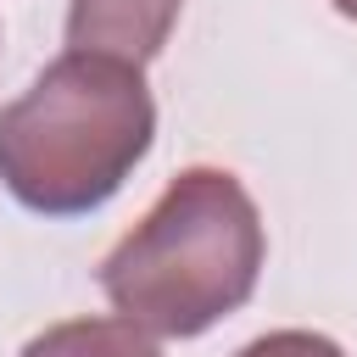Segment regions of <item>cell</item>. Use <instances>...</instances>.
<instances>
[{
    "mask_svg": "<svg viewBox=\"0 0 357 357\" xmlns=\"http://www.w3.org/2000/svg\"><path fill=\"white\" fill-rule=\"evenodd\" d=\"M22 357H162V351L128 318H67L33 335Z\"/></svg>",
    "mask_w": 357,
    "mask_h": 357,
    "instance_id": "cell-4",
    "label": "cell"
},
{
    "mask_svg": "<svg viewBox=\"0 0 357 357\" xmlns=\"http://www.w3.org/2000/svg\"><path fill=\"white\" fill-rule=\"evenodd\" d=\"M178 6L184 0H73L67 50H100V56L145 67L167 45V28L178 22Z\"/></svg>",
    "mask_w": 357,
    "mask_h": 357,
    "instance_id": "cell-3",
    "label": "cell"
},
{
    "mask_svg": "<svg viewBox=\"0 0 357 357\" xmlns=\"http://www.w3.org/2000/svg\"><path fill=\"white\" fill-rule=\"evenodd\" d=\"M329 6H335L340 17H351V22H357V0H329Z\"/></svg>",
    "mask_w": 357,
    "mask_h": 357,
    "instance_id": "cell-6",
    "label": "cell"
},
{
    "mask_svg": "<svg viewBox=\"0 0 357 357\" xmlns=\"http://www.w3.org/2000/svg\"><path fill=\"white\" fill-rule=\"evenodd\" d=\"M234 357H346V351L318 329H268V335L245 340Z\"/></svg>",
    "mask_w": 357,
    "mask_h": 357,
    "instance_id": "cell-5",
    "label": "cell"
},
{
    "mask_svg": "<svg viewBox=\"0 0 357 357\" xmlns=\"http://www.w3.org/2000/svg\"><path fill=\"white\" fill-rule=\"evenodd\" d=\"M156 139L145 67L67 50L0 112V184L45 218L106 206Z\"/></svg>",
    "mask_w": 357,
    "mask_h": 357,
    "instance_id": "cell-2",
    "label": "cell"
},
{
    "mask_svg": "<svg viewBox=\"0 0 357 357\" xmlns=\"http://www.w3.org/2000/svg\"><path fill=\"white\" fill-rule=\"evenodd\" d=\"M268 257L262 212L229 167H184L100 262V290L145 335L190 340L251 301Z\"/></svg>",
    "mask_w": 357,
    "mask_h": 357,
    "instance_id": "cell-1",
    "label": "cell"
}]
</instances>
